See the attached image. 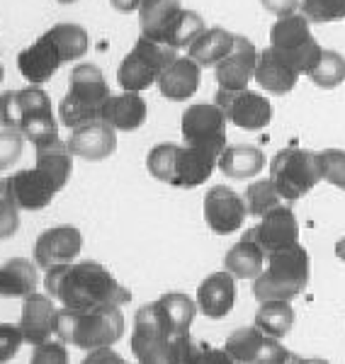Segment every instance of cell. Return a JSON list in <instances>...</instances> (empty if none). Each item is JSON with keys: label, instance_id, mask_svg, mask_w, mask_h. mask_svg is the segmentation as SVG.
Wrapping results in <instances>:
<instances>
[{"label": "cell", "instance_id": "1", "mask_svg": "<svg viewBox=\"0 0 345 364\" xmlns=\"http://www.w3.org/2000/svg\"><path fill=\"white\" fill-rule=\"evenodd\" d=\"M44 289L54 301L71 311H95L105 306H124L129 289L112 277L100 262H71L46 269Z\"/></svg>", "mask_w": 345, "mask_h": 364}, {"label": "cell", "instance_id": "2", "mask_svg": "<svg viewBox=\"0 0 345 364\" xmlns=\"http://www.w3.org/2000/svg\"><path fill=\"white\" fill-rule=\"evenodd\" d=\"M122 306H105L95 311H58V340L80 350L112 348L124 336V314Z\"/></svg>", "mask_w": 345, "mask_h": 364}, {"label": "cell", "instance_id": "3", "mask_svg": "<svg viewBox=\"0 0 345 364\" xmlns=\"http://www.w3.org/2000/svg\"><path fill=\"white\" fill-rule=\"evenodd\" d=\"M309 284V252L304 245H292L267 255V265L255 279V299L262 301H292Z\"/></svg>", "mask_w": 345, "mask_h": 364}, {"label": "cell", "instance_id": "4", "mask_svg": "<svg viewBox=\"0 0 345 364\" xmlns=\"http://www.w3.org/2000/svg\"><path fill=\"white\" fill-rule=\"evenodd\" d=\"M110 95L112 92H110L102 70L92 63H80L71 70L68 92L58 105V119L68 129L90 124V122L100 119L102 105Z\"/></svg>", "mask_w": 345, "mask_h": 364}, {"label": "cell", "instance_id": "5", "mask_svg": "<svg viewBox=\"0 0 345 364\" xmlns=\"http://www.w3.org/2000/svg\"><path fill=\"white\" fill-rule=\"evenodd\" d=\"M270 180L282 202H297L324 180L321 154L294 149V146L280 151L270 163Z\"/></svg>", "mask_w": 345, "mask_h": 364}, {"label": "cell", "instance_id": "6", "mask_svg": "<svg viewBox=\"0 0 345 364\" xmlns=\"http://www.w3.org/2000/svg\"><path fill=\"white\" fill-rule=\"evenodd\" d=\"M178 58V49L154 42L149 37H139L134 49L122 58L117 68V83L124 92H142L159 83L161 73Z\"/></svg>", "mask_w": 345, "mask_h": 364}, {"label": "cell", "instance_id": "7", "mask_svg": "<svg viewBox=\"0 0 345 364\" xmlns=\"http://www.w3.org/2000/svg\"><path fill=\"white\" fill-rule=\"evenodd\" d=\"M309 25L312 22L304 17V13H292L287 17H277L270 29V46L299 70V75L312 73L324 54Z\"/></svg>", "mask_w": 345, "mask_h": 364}, {"label": "cell", "instance_id": "8", "mask_svg": "<svg viewBox=\"0 0 345 364\" xmlns=\"http://www.w3.org/2000/svg\"><path fill=\"white\" fill-rule=\"evenodd\" d=\"M173 340L175 336L163 321L156 301L137 311L129 345L139 364H178Z\"/></svg>", "mask_w": 345, "mask_h": 364}, {"label": "cell", "instance_id": "9", "mask_svg": "<svg viewBox=\"0 0 345 364\" xmlns=\"http://www.w3.org/2000/svg\"><path fill=\"white\" fill-rule=\"evenodd\" d=\"M224 350L238 364H287L292 352L285 350V345L277 338H270L258 326L238 328L226 338Z\"/></svg>", "mask_w": 345, "mask_h": 364}, {"label": "cell", "instance_id": "10", "mask_svg": "<svg viewBox=\"0 0 345 364\" xmlns=\"http://www.w3.org/2000/svg\"><path fill=\"white\" fill-rule=\"evenodd\" d=\"M226 114L219 105H192L183 112V122H180V129H183V139L185 144L192 146H209V149H216L224 154L226 151Z\"/></svg>", "mask_w": 345, "mask_h": 364}, {"label": "cell", "instance_id": "11", "mask_svg": "<svg viewBox=\"0 0 345 364\" xmlns=\"http://www.w3.org/2000/svg\"><path fill=\"white\" fill-rule=\"evenodd\" d=\"M216 105L224 109L226 119L245 132L265 129L272 119L270 100L253 90H219Z\"/></svg>", "mask_w": 345, "mask_h": 364}, {"label": "cell", "instance_id": "12", "mask_svg": "<svg viewBox=\"0 0 345 364\" xmlns=\"http://www.w3.org/2000/svg\"><path fill=\"white\" fill-rule=\"evenodd\" d=\"M44 114H54L51 100L42 85H27L22 90H10L0 95V124L3 129L22 132L29 122Z\"/></svg>", "mask_w": 345, "mask_h": 364}, {"label": "cell", "instance_id": "13", "mask_svg": "<svg viewBox=\"0 0 345 364\" xmlns=\"http://www.w3.org/2000/svg\"><path fill=\"white\" fill-rule=\"evenodd\" d=\"M245 216H248L245 199L238 192H233L231 187L216 185L204 197V221L219 236L236 233L243 226Z\"/></svg>", "mask_w": 345, "mask_h": 364}, {"label": "cell", "instance_id": "14", "mask_svg": "<svg viewBox=\"0 0 345 364\" xmlns=\"http://www.w3.org/2000/svg\"><path fill=\"white\" fill-rule=\"evenodd\" d=\"M243 236L253 238L265 250V255H270V252L287 250L299 243V224H297L294 211L285 207V204H280L277 209H272L270 214L262 216L258 226L248 228Z\"/></svg>", "mask_w": 345, "mask_h": 364}, {"label": "cell", "instance_id": "15", "mask_svg": "<svg viewBox=\"0 0 345 364\" xmlns=\"http://www.w3.org/2000/svg\"><path fill=\"white\" fill-rule=\"evenodd\" d=\"M83 248V236L75 226H54L46 228L34 243V262L42 269L58 265H71Z\"/></svg>", "mask_w": 345, "mask_h": 364}, {"label": "cell", "instance_id": "16", "mask_svg": "<svg viewBox=\"0 0 345 364\" xmlns=\"http://www.w3.org/2000/svg\"><path fill=\"white\" fill-rule=\"evenodd\" d=\"M5 185H8V195L13 197V202L17 204L20 211L44 209L61 192L54 185V180L49 175H44L39 168L17 170V173H13L5 180Z\"/></svg>", "mask_w": 345, "mask_h": 364}, {"label": "cell", "instance_id": "17", "mask_svg": "<svg viewBox=\"0 0 345 364\" xmlns=\"http://www.w3.org/2000/svg\"><path fill=\"white\" fill-rule=\"evenodd\" d=\"M58 311L54 299L49 294H29L22 304V318L20 328L25 333V340L32 348L44 345L49 340H54L58 336Z\"/></svg>", "mask_w": 345, "mask_h": 364}, {"label": "cell", "instance_id": "18", "mask_svg": "<svg viewBox=\"0 0 345 364\" xmlns=\"http://www.w3.org/2000/svg\"><path fill=\"white\" fill-rule=\"evenodd\" d=\"M63 63H68L66 56H63V51L58 49L56 39L49 32H44L37 42L27 46L17 56V68L29 80V85H44Z\"/></svg>", "mask_w": 345, "mask_h": 364}, {"label": "cell", "instance_id": "19", "mask_svg": "<svg viewBox=\"0 0 345 364\" xmlns=\"http://www.w3.org/2000/svg\"><path fill=\"white\" fill-rule=\"evenodd\" d=\"M258 56H260V51L255 49L253 42L236 34L233 51L224 58V61L214 66L219 90H248V83L255 78Z\"/></svg>", "mask_w": 345, "mask_h": 364}, {"label": "cell", "instance_id": "20", "mask_svg": "<svg viewBox=\"0 0 345 364\" xmlns=\"http://www.w3.org/2000/svg\"><path fill=\"white\" fill-rule=\"evenodd\" d=\"M221 151L209 146L185 144L178 151V166H175L173 187H200L209 180L214 168H219Z\"/></svg>", "mask_w": 345, "mask_h": 364}, {"label": "cell", "instance_id": "21", "mask_svg": "<svg viewBox=\"0 0 345 364\" xmlns=\"http://www.w3.org/2000/svg\"><path fill=\"white\" fill-rule=\"evenodd\" d=\"M66 144L71 154L83 158V161H105L117 149V129L110 127L107 122L95 119L90 124L73 129Z\"/></svg>", "mask_w": 345, "mask_h": 364}, {"label": "cell", "instance_id": "22", "mask_svg": "<svg viewBox=\"0 0 345 364\" xmlns=\"http://www.w3.org/2000/svg\"><path fill=\"white\" fill-rule=\"evenodd\" d=\"M297 80H299V70L285 61L272 46L260 51L258 66H255V83L270 95H287L294 90Z\"/></svg>", "mask_w": 345, "mask_h": 364}, {"label": "cell", "instance_id": "23", "mask_svg": "<svg viewBox=\"0 0 345 364\" xmlns=\"http://www.w3.org/2000/svg\"><path fill=\"white\" fill-rule=\"evenodd\" d=\"M149 117V105L142 97V92H120L110 95L102 105L100 119L107 122L117 132H134Z\"/></svg>", "mask_w": 345, "mask_h": 364}, {"label": "cell", "instance_id": "24", "mask_svg": "<svg viewBox=\"0 0 345 364\" xmlns=\"http://www.w3.org/2000/svg\"><path fill=\"white\" fill-rule=\"evenodd\" d=\"M200 63L190 56H178L175 61L161 73L159 78V90L166 100L173 102H185L187 97H192L200 87Z\"/></svg>", "mask_w": 345, "mask_h": 364}, {"label": "cell", "instance_id": "25", "mask_svg": "<svg viewBox=\"0 0 345 364\" xmlns=\"http://www.w3.org/2000/svg\"><path fill=\"white\" fill-rule=\"evenodd\" d=\"M236 301V282L229 272H214L197 289V309L209 318H224Z\"/></svg>", "mask_w": 345, "mask_h": 364}, {"label": "cell", "instance_id": "26", "mask_svg": "<svg viewBox=\"0 0 345 364\" xmlns=\"http://www.w3.org/2000/svg\"><path fill=\"white\" fill-rule=\"evenodd\" d=\"M34 161H37L34 168H39L44 175H49L58 190L66 187L68 178L73 173V154L66 141L56 136L42 141V144H34Z\"/></svg>", "mask_w": 345, "mask_h": 364}, {"label": "cell", "instance_id": "27", "mask_svg": "<svg viewBox=\"0 0 345 364\" xmlns=\"http://www.w3.org/2000/svg\"><path fill=\"white\" fill-rule=\"evenodd\" d=\"M183 13L180 0H142L139 5V25L142 37H149L154 42H163L175 20Z\"/></svg>", "mask_w": 345, "mask_h": 364}, {"label": "cell", "instance_id": "28", "mask_svg": "<svg viewBox=\"0 0 345 364\" xmlns=\"http://www.w3.org/2000/svg\"><path fill=\"white\" fill-rule=\"evenodd\" d=\"M37 262L27 257H10L0 267V296L8 299H27L37 291Z\"/></svg>", "mask_w": 345, "mask_h": 364}, {"label": "cell", "instance_id": "29", "mask_svg": "<svg viewBox=\"0 0 345 364\" xmlns=\"http://www.w3.org/2000/svg\"><path fill=\"white\" fill-rule=\"evenodd\" d=\"M233 44H236V34L224 27H212L204 29L200 37L187 46V56L195 58L200 66H216L231 54Z\"/></svg>", "mask_w": 345, "mask_h": 364}, {"label": "cell", "instance_id": "30", "mask_svg": "<svg viewBox=\"0 0 345 364\" xmlns=\"http://www.w3.org/2000/svg\"><path fill=\"white\" fill-rule=\"evenodd\" d=\"M224 267L233 279H258L265 269V250L253 238L243 236L226 252Z\"/></svg>", "mask_w": 345, "mask_h": 364}, {"label": "cell", "instance_id": "31", "mask_svg": "<svg viewBox=\"0 0 345 364\" xmlns=\"http://www.w3.org/2000/svg\"><path fill=\"white\" fill-rule=\"evenodd\" d=\"M265 168V156L258 146L238 144L226 146V151L219 156V170L233 180H245L258 175Z\"/></svg>", "mask_w": 345, "mask_h": 364}, {"label": "cell", "instance_id": "32", "mask_svg": "<svg viewBox=\"0 0 345 364\" xmlns=\"http://www.w3.org/2000/svg\"><path fill=\"white\" fill-rule=\"evenodd\" d=\"M156 306H159L163 321L171 328L173 336H187L197 311H200L197 309V301H192L190 296L180 294V291H168V294H163L159 301H156Z\"/></svg>", "mask_w": 345, "mask_h": 364}, {"label": "cell", "instance_id": "33", "mask_svg": "<svg viewBox=\"0 0 345 364\" xmlns=\"http://www.w3.org/2000/svg\"><path fill=\"white\" fill-rule=\"evenodd\" d=\"M255 326L270 338H285L294 326V309L290 301H262L255 314Z\"/></svg>", "mask_w": 345, "mask_h": 364}, {"label": "cell", "instance_id": "34", "mask_svg": "<svg viewBox=\"0 0 345 364\" xmlns=\"http://www.w3.org/2000/svg\"><path fill=\"white\" fill-rule=\"evenodd\" d=\"M51 37L56 39L58 49L63 51L66 61H75L87 51L90 46V39H87V32L80 25H73V22H61V25H54L51 29H46Z\"/></svg>", "mask_w": 345, "mask_h": 364}, {"label": "cell", "instance_id": "35", "mask_svg": "<svg viewBox=\"0 0 345 364\" xmlns=\"http://www.w3.org/2000/svg\"><path fill=\"white\" fill-rule=\"evenodd\" d=\"M243 199H245V207H248V214L258 216V219H262V216L270 214L272 209H277L280 204H282V197H280V192L275 190L270 178L255 180L253 185H248Z\"/></svg>", "mask_w": 345, "mask_h": 364}, {"label": "cell", "instance_id": "36", "mask_svg": "<svg viewBox=\"0 0 345 364\" xmlns=\"http://www.w3.org/2000/svg\"><path fill=\"white\" fill-rule=\"evenodd\" d=\"M204 29H207L204 27V20L195 10H183L178 20H175V25L171 27V32L163 37V44L173 46V49H185V46H190L200 37Z\"/></svg>", "mask_w": 345, "mask_h": 364}, {"label": "cell", "instance_id": "37", "mask_svg": "<svg viewBox=\"0 0 345 364\" xmlns=\"http://www.w3.org/2000/svg\"><path fill=\"white\" fill-rule=\"evenodd\" d=\"M178 144H159L149 151V158H146V168L154 175L156 180L168 182L173 185L175 182V166H178Z\"/></svg>", "mask_w": 345, "mask_h": 364}, {"label": "cell", "instance_id": "38", "mask_svg": "<svg viewBox=\"0 0 345 364\" xmlns=\"http://www.w3.org/2000/svg\"><path fill=\"white\" fill-rule=\"evenodd\" d=\"M309 78L314 80L319 87L331 90V87L341 85L345 80V58L333 49H324L321 61L317 63V68L309 73Z\"/></svg>", "mask_w": 345, "mask_h": 364}, {"label": "cell", "instance_id": "39", "mask_svg": "<svg viewBox=\"0 0 345 364\" xmlns=\"http://www.w3.org/2000/svg\"><path fill=\"white\" fill-rule=\"evenodd\" d=\"M302 13L314 25L345 20V0H302Z\"/></svg>", "mask_w": 345, "mask_h": 364}, {"label": "cell", "instance_id": "40", "mask_svg": "<svg viewBox=\"0 0 345 364\" xmlns=\"http://www.w3.org/2000/svg\"><path fill=\"white\" fill-rule=\"evenodd\" d=\"M321 168H324V180L331 182L338 190H345V151L329 149L321 154Z\"/></svg>", "mask_w": 345, "mask_h": 364}, {"label": "cell", "instance_id": "41", "mask_svg": "<svg viewBox=\"0 0 345 364\" xmlns=\"http://www.w3.org/2000/svg\"><path fill=\"white\" fill-rule=\"evenodd\" d=\"M22 144H25L22 132H15V129H0V170L10 168L13 163L20 161Z\"/></svg>", "mask_w": 345, "mask_h": 364}, {"label": "cell", "instance_id": "42", "mask_svg": "<svg viewBox=\"0 0 345 364\" xmlns=\"http://www.w3.org/2000/svg\"><path fill=\"white\" fill-rule=\"evenodd\" d=\"M25 343L27 340H25V333H22L20 326H13V323H0V364L13 360Z\"/></svg>", "mask_w": 345, "mask_h": 364}, {"label": "cell", "instance_id": "43", "mask_svg": "<svg viewBox=\"0 0 345 364\" xmlns=\"http://www.w3.org/2000/svg\"><path fill=\"white\" fill-rule=\"evenodd\" d=\"M29 364H71L68 362L66 343H61V340H49V343H44V345H37V348L32 350Z\"/></svg>", "mask_w": 345, "mask_h": 364}, {"label": "cell", "instance_id": "44", "mask_svg": "<svg viewBox=\"0 0 345 364\" xmlns=\"http://www.w3.org/2000/svg\"><path fill=\"white\" fill-rule=\"evenodd\" d=\"M17 228H20V209L13 202V197L8 195V190H5V195L0 197V240L15 236Z\"/></svg>", "mask_w": 345, "mask_h": 364}, {"label": "cell", "instance_id": "45", "mask_svg": "<svg viewBox=\"0 0 345 364\" xmlns=\"http://www.w3.org/2000/svg\"><path fill=\"white\" fill-rule=\"evenodd\" d=\"M190 364H238V362L224 348H212V345L197 343Z\"/></svg>", "mask_w": 345, "mask_h": 364}, {"label": "cell", "instance_id": "46", "mask_svg": "<svg viewBox=\"0 0 345 364\" xmlns=\"http://www.w3.org/2000/svg\"><path fill=\"white\" fill-rule=\"evenodd\" d=\"M80 364H129V362H124V357L117 355L112 348H102V350L87 352V357Z\"/></svg>", "mask_w": 345, "mask_h": 364}, {"label": "cell", "instance_id": "47", "mask_svg": "<svg viewBox=\"0 0 345 364\" xmlns=\"http://www.w3.org/2000/svg\"><path fill=\"white\" fill-rule=\"evenodd\" d=\"M260 3L267 13H272L277 17H287L292 13H297V8H302L299 0H260Z\"/></svg>", "mask_w": 345, "mask_h": 364}, {"label": "cell", "instance_id": "48", "mask_svg": "<svg viewBox=\"0 0 345 364\" xmlns=\"http://www.w3.org/2000/svg\"><path fill=\"white\" fill-rule=\"evenodd\" d=\"M110 3H112V8L120 10V13H134V10H139L142 0H110Z\"/></svg>", "mask_w": 345, "mask_h": 364}, {"label": "cell", "instance_id": "49", "mask_svg": "<svg viewBox=\"0 0 345 364\" xmlns=\"http://www.w3.org/2000/svg\"><path fill=\"white\" fill-rule=\"evenodd\" d=\"M287 364H329V362H326V360H317V357H309V360H304V357L292 355V360Z\"/></svg>", "mask_w": 345, "mask_h": 364}, {"label": "cell", "instance_id": "50", "mask_svg": "<svg viewBox=\"0 0 345 364\" xmlns=\"http://www.w3.org/2000/svg\"><path fill=\"white\" fill-rule=\"evenodd\" d=\"M336 255H338V260H343L345 262V238H341L336 243Z\"/></svg>", "mask_w": 345, "mask_h": 364}, {"label": "cell", "instance_id": "51", "mask_svg": "<svg viewBox=\"0 0 345 364\" xmlns=\"http://www.w3.org/2000/svg\"><path fill=\"white\" fill-rule=\"evenodd\" d=\"M5 190H8V187H5V180H3V178H0V197H3V195H5Z\"/></svg>", "mask_w": 345, "mask_h": 364}, {"label": "cell", "instance_id": "52", "mask_svg": "<svg viewBox=\"0 0 345 364\" xmlns=\"http://www.w3.org/2000/svg\"><path fill=\"white\" fill-rule=\"evenodd\" d=\"M0 85H3V63H0Z\"/></svg>", "mask_w": 345, "mask_h": 364}, {"label": "cell", "instance_id": "53", "mask_svg": "<svg viewBox=\"0 0 345 364\" xmlns=\"http://www.w3.org/2000/svg\"><path fill=\"white\" fill-rule=\"evenodd\" d=\"M58 3H63V5H68V3H75V0H58Z\"/></svg>", "mask_w": 345, "mask_h": 364}]
</instances>
